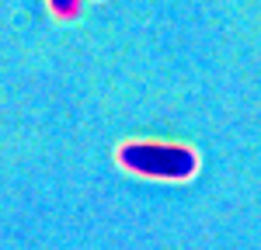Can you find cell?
I'll use <instances>...</instances> for the list:
<instances>
[{
    "mask_svg": "<svg viewBox=\"0 0 261 250\" xmlns=\"http://www.w3.org/2000/svg\"><path fill=\"white\" fill-rule=\"evenodd\" d=\"M115 160L129 174L157 177V181H188L199 170V153L185 143H146V139H133V143L119 146Z\"/></svg>",
    "mask_w": 261,
    "mask_h": 250,
    "instance_id": "obj_1",
    "label": "cell"
},
{
    "mask_svg": "<svg viewBox=\"0 0 261 250\" xmlns=\"http://www.w3.org/2000/svg\"><path fill=\"white\" fill-rule=\"evenodd\" d=\"M49 7H53L56 18H73L77 7H81V0H49Z\"/></svg>",
    "mask_w": 261,
    "mask_h": 250,
    "instance_id": "obj_2",
    "label": "cell"
}]
</instances>
